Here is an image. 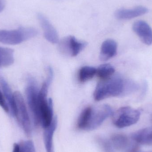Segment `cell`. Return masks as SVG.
<instances>
[{"mask_svg":"<svg viewBox=\"0 0 152 152\" xmlns=\"http://www.w3.org/2000/svg\"><path fill=\"white\" fill-rule=\"evenodd\" d=\"M37 33L35 28L23 27L15 30H0V42L10 45L19 44L34 37Z\"/></svg>","mask_w":152,"mask_h":152,"instance_id":"3","label":"cell"},{"mask_svg":"<svg viewBox=\"0 0 152 152\" xmlns=\"http://www.w3.org/2000/svg\"><path fill=\"white\" fill-rule=\"evenodd\" d=\"M96 140L103 152H114L113 146L109 140L102 137H97Z\"/></svg>","mask_w":152,"mask_h":152,"instance_id":"21","label":"cell"},{"mask_svg":"<svg viewBox=\"0 0 152 152\" xmlns=\"http://www.w3.org/2000/svg\"><path fill=\"white\" fill-rule=\"evenodd\" d=\"M58 125V118L55 117L50 125L45 128L44 141L46 152H54L53 146V136Z\"/></svg>","mask_w":152,"mask_h":152,"instance_id":"14","label":"cell"},{"mask_svg":"<svg viewBox=\"0 0 152 152\" xmlns=\"http://www.w3.org/2000/svg\"><path fill=\"white\" fill-rule=\"evenodd\" d=\"M12 152H22L20 144L16 143L13 144Z\"/></svg>","mask_w":152,"mask_h":152,"instance_id":"24","label":"cell"},{"mask_svg":"<svg viewBox=\"0 0 152 152\" xmlns=\"http://www.w3.org/2000/svg\"><path fill=\"white\" fill-rule=\"evenodd\" d=\"M37 18L44 31L45 37L52 43H57L59 42L58 35L54 27L49 20L42 14H38Z\"/></svg>","mask_w":152,"mask_h":152,"instance_id":"11","label":"cell"},{"mask_svg":"<svg viewBox=\"0 0 152 152\" xmlns=\"http://www.w3.org/2000/svg\"><path fill=\"white\" fill-rule=\"evenodd\" d=\"M96 69L93 67L85 66L80 68L78 74V79L81 82H85L92 79L96 75Z\"/></svg>","mask_w":152,"mask_h":152,"instance_id":"18","label":"cell"},{"mask_svg":"<svg viewBox=\"0 0 152 152\" xmlns=\"http://www.w3.org/2000/svg\"><path fill=\"white\" fill-rule=\"evenodd\" d=\"M14 62V52L10 48L0 47V68L6 67Z\"/></svg>","mask_w":152,"mask_h":152,"instance_id":"17","label":"cell"},{"mask_svg":"<svg viewBox=\"0 0 152 152\" xmlns=\"http://www.w3.org/2000/svg\"><path fill=\"white\" fill-rule=\"evenodd\" d=\"M14 98L16 107L15 117L27 135L30 136L31 134V122L24 98L18 91L14 93Z\"/></svg>","mask_w":152,"mask_h":152,"instance_id":"6","label":"cell"},{"mask_svg":"<svg viewBox=\"0 0 152 152\" xmlns=\"http://www.w3.org/2000/svg\"><path fill=\"white\" fill-rule=\"evenodd\" d=\"M20 145L22 152H36L34 145L31 141H23Z\"/></svg>","mask_w":152,"mask_h":152,"instance_id":"22","label":"cell"},{"mask_svg":"<svg viewBox=\"0 0 152 152\" xmlns=\"http://www.w3.org/2000/svg\"><path fill=\"white\" fill-rule=\"evenodd\" d=\"M39 93L36 82L33 78H30L26 93L28 107L33 116L35 126L41 125L39 110Z\"/></svg>","mask_w":152,"mask_h":152,"instance_id":"5","label":"cell"},{"mask_svg":"<svg viewBox=\"0 0 152 152\" xmlns=\"http://www.w3.org/2000/svg\"><path fill=\"white\" fill-rule=\"evenodd\" d=\"M113 116L114 125L119 128H123L136 124L140 119L141 113L132 107L125 106L119 109Z\"/></svg>","mask_w":152,"mask_h":152,"instance_id":"4","label":"cell"},{"mask_svg":"<svg viewBox=\"0 0 152 152\" xmlns=\"http://www.w3.org/2000/svg\"><path fill=\"white\" fill-rule=\"evenodd\" d=\"M0 106L6 113L10 111V108L1 90L0 89Z\"/></svg>","mask_w":152,"mask_h":152,"instance_id":"23","label":"cell"},{"mask_svg":"<svg viewBox=\"0 0 152 152\" xmlns=\"http://www.w3.org/2000/svg\"><path fill=\"white\" fill-rule=\"evenodd\" d=\"M112 109L108 104L92 107L86 131H91L100 126L106 118L113 115Z\"/></svg>","mask_w":152,"mask_h":152,"instance_id":"7","label":"cell"},{"mask_svg":"<svg viewBox=\"0 0 152 152\" xmlns=\"http://www.w3.org/2000/svg\"><path fill=\"white\" fill-rule=\"evenodd\" d=\"M118 45L114 40L108 39L103 42L101 46L100 59L102 61H106L117 54Z\"/></svg>","mask_w":152,"mask_h":152,"instance_id":"13","label":"cell"},{"mask_svg":"<svg viewBox=\"0 0 152 152\" xmlns=\"http://www.w3.org/2000/svg\"><path fill=\"white\" fill-rule=\"evenodd\" d=\"M91 110L92 107L86 108L80 115L77 122V126L80 129L86 130L89 121Z\"/></svg>","mask_w":152,"mask_h":152,"instance_id":"20","label":"cell"},{"mask_svg":"<svg viewBox=\"0 0 152 152\" xmlns=\"http://www.w3.org/2000/svg\"><path fill=\"white\" fill-rule=\"evenodd\" d=\"M131 137L135 142L145 145H152V127L134 132Z\"/></svg>","mask_w":152,"mask_h":152,"instance_id":"16","label":"cell"},{"mask_svg":"<svg viewBox=\"0 0 152 152\" xmlns=\"http://www.w3.org/2000/svg\"><path fill=\"white\" fill-rule=\"evenodd\" d=\"M148 9L142 6H138L132 9H120L116 11L115 16L121 20L132 19L144 15L148 12Z\"/></svg>","mask_w":152,"mask_h":152,"instance_id":"12","label":"cell"},{"mask_svg":"<svg viewBox=\"0 0 152 152\" xmlns=\"http://www.w3.org/2000/svg\"><path fill=\"white\" fill-rule=\"evenodd\" d=\"M5 6V2L4 0H0V12L3 11Z\"/></svg>","mask_w":152,"mask_h":152,"instance_id":"25","label":"cell"},{"mask_svg":"<svg viewBox=\"0 0 152 152\" xmlns=\"http://www.w3.org/2000/svg\"><path fill=\"white\" fill-rule=\"evenodd\" d=\"M111 142L113 147L123 152H136L137 147L130 142L126 136L116 134L112 136Z\"/></svg>","mask_w":152,"mask_h":152,"instance_id":"10","label":"cell"},{"mask_svg":"<svg viewBox=\"0 0 152 152\" xmlns=\"http://www.w3.org/2000/svg\"><path fill=\"white\" fill-rule=\"evenodd\" d=\"M133 29L143 43L148 45L152 44V29L147 22L137 20L133 24Z\"/></svg>","mask_w":152,"mask_h":152,"instance_id":"9","label":"cell"},{"mask_svg":"<svg viewBox=\"0 0 152 152\" xmlns=\"http://www.w3.org/2000/svg\"></svg>","mask_w":152,"mask_h":152,"instance_id":"26","label":"cell"},{"mask_svg":"<svg viewBox=\"0 0 152 152\" xmlns=\"http://www.w3.org/2000/svg\"><path fill=\"white\" fill-rule=\"evenodd\" d=\"M0 85L2 90L3 94L8 104L9 108L10 109L12 114L15 117L16 107L14 101V93L12 92L9 84L6 82L4 77L0 75Z\"/></svg>","mask_w":152,"mask_h":152,"instance_id":"15","label":"cell"},{"mask_svg":"<svg viewBox=\"0 0 152 152\" xmlns=\"http://www.w3.org/2000/svg\"><path fill=\"white\" fill-rule=\"evenodd\" d=\"M115 69L110 64L101 65L96 69V74L102 80L109 78L114 75Z\"/></svg>","mask_w":152,"mask_h":152,"instance_id":"19","label":"cell"},{"mask_svg":"<svg viewBox=\"0 0 152 152\" xmlns=\"http://www.w3.org/2000/svg\"><path fill=\"white\" fill-rule=\"evenodd\" d=\"M138 88V85L133 80L125 78L120 75H113L109 78L102 80L98 83L94 97L96 101H100L108 97L125 96Z\"/></svg>","mask_w":152,"mask_h":152,"instance_id":"1","label":"cell"},{"mask_svg":"<svg viewBox=\"0 0 152 152\" xmlns=\"http://www.w3.org/2000/svg\"><path fill=\"white\" fill-rule=\"evenodd\" d=\"M61 44L62 50L72 57L77 56L87 45L86 42L79 41L71 36L63 39Z\"/></svg>","mask_w":152,"mask_h":152,"instance_id":"8","label":"cell"},{"mask_svg":"<svg viewBox=\"0 0 152 152\" xmlns=\"http://www.w3.org/2000/svg\"><path fill=\"white\" fill-rule=\"evenodd\" d=\"M53 72L49 70L46 80L39 93V110L41 125L44 128L50 125L53 120V103L52 99H47L48 88L52 81Z\"/></svg>","mask_w":152,"mask_h":152,"instance_id":"2","label":"cell"}]
</instances>
